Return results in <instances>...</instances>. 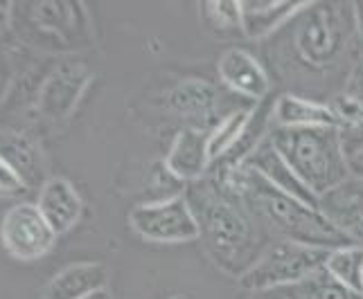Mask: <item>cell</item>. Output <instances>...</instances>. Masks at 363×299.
I'll list each match as a JSON object with an SVG mask.
<instances>
[{
  "label": "cell",
  "mask_w": 363,
  "mask_h": 299,
  "mask_svg": "<svg viewBox=\"0 0 363 299\" xmlns=\"http://www.w3.org/2000/svg\"><path fill=\"white\" fill-rule=\"evenodd\" d=\"M0 239L14 259L36 261L52 250L57 234L48 225L36 203H18L5 214L3 225H0Z\"/></svg>",
  "instance_id": "cell-7"
},
{
  "label": "cell",
  "mask_w": 363,
  "mask_h": 299,
  "mask_svg": "<svg viewBox=\"0 0 363 299\" xmlns=\"http://www.w3.org/2000/svg\"><path fill=\"white\" fill-rule=\"evenodd\" d=\"M328 252L330 250H318V247L291 241H271L259 259L240 279V283L242 288L259 295L294 288V286L307 281L323 270Z\"/></svg>",
  "instance_id": "cell-5"
},
{
  "label": "cell",
  "mask_w": 363,
  "mask_h": 299,
  "mask_svg": "<svg viewBox=\"0 0 363 299\" xmlns=\"http://www.w3.org/2000/svg\"><path fill=\"white\" fill-rule=\"evenodd\" d=\"M269 142L316 198L354 176L339 129H273Z\"/></svg>",
  "instance_id": "cell-4"
},
{
  "label": "cell",
  "mask_w": 363,
  "mask_h": 299,
  "mask_svg": "<svg viewBox=\"0 0 363 299\" xmlns=\"http://www.w3.org/2000/svg\"><path fill=\"white\" fill-rule=\"evenodd\" d=\"M217 74L233 95L248 102H264L271 93V77L264 66L242 47H228L217 61Z\"/></svg>",
  "instance_id": "cell-9"
},
{
  "label": "cell",
  "mask_w": 363,
  "mask_h": 299,
  "mask_svg": "<svg viewBox=\"0 0 363 299\" xmlns=\"http://www.w3.org/2000/svg\"><path fill=\"white\" fill-rule=\"evenodd\" d=\"M84 299H113V297H111L108 288H102V291H97V293L89 295V297H84Z\"/></svg>",
  "instance_id": "cell-27"
},
{
  "label": "cell",
  "mask_w": 363,
  "mask_h": 299,
  "mask_svg": "<svg viewBox=\"0 0 363 299\" xmlns=\"http://www.w3.org/2000/svg\"><path fill=\"white\" fill-rule=\"evenodd\" d=\"M185 196L199 223V241L210 261L228 277L242 279L271 243V236L219 178L192 182Z\"/></svg>",
  "instance_id": "cell-1"
},
{
  "label": "cell",
  "mask_w": 363,
  "mask_h": 299,
  "mask_svg": "<svg viewBox=\"0 0 363 299\" xmlns=\"http://www.w3.org/2000/svg\"><path fill=\"white\" fill-rule=\"evenodd\" d=\"M296 64L309 72H330L359 41L354 3H307L286 25Z\"/></svg>",
  "instance_id": "cell-3"
},
{
  "label": "cell",
  "mask_w": 363,
  "mask_h": 299,
  "mask_svg": "<svg viewBox=\"0 0 363 299\" xmlns=\"http://www.w3.org/2000/svg\"><path fill=\"white\" fill-rule=\"evenodd\" d=\"M36 207L48 221V225L55 230L57 236L70 232L79 223L84 214V201L74 184L66 178H48L41 184Z\"/></svg>",
  "instance_id": "cell-12"
},
{
  "label": "cell",
  "mask_w": 363,
  "mask_h": 299,
  "mask_svg": "<svg viewBox=\"0 0 363 299\" xmlns=\"http://www.w3.org/2000/svg\"><path fill=\"white\" fill-rule=\"evenodd\" d=\"M217 178L233 196L240 198L273 241H291L318 250L350 245L318 207L275 189L246 165L221 169Z\"/></svg>",
  "instance_id": "cell-2"
},
{
  "label": "cell",
  "mask_w": 363,
  "mask_h": 299,
  "mask_svg": "<svg viewBox=\"0 0 363 299\" xmlns=\"http://www.w3.org/2000/svg\"><path fill=\"white\" fill-rule=\"evenodd\" d=\"M7 14H9V3H0V28H5Z\"/></svg>",
  "instance_id": "cell-26"
},
{
  "label": "cell",
  "mask_w": 363,
  "mask_h": 299,
  "mask_svg": "<svg viewBox=\"0 0 363 299\" xmlns=\"http://www.w3.org/2000/svg\"><path fill=\"white\" fill-rule=\"evenodd\" d=\"M350 167H352L354 176L363 180V148H361L359 153H354L352 158H350Z\"/></svg>",
  "instance_id": "cell-25"
},
{
  "label": "cell",
  "mask_w": 363,
  "mask_h": 299,
  "mask_svg": "<svg viewBox=\"0 0 363 299\" xmlns=\"http://www.w3.org/2000/svg\"><path fill=\"white\" fill-rule=\"evenodd\" d=\"M28 189V182L21 178V173L0 158V196H18Z\"/></svg>",
  "instance_id": "cell-22"
},
{
  "label": "cell",
  "mask_w": 363,
  "mask_h": 299,
  "mask_svg": "<svg viewBox=\"0 0 363 299\" xmlns=\"http://www.w3.org/2000/svg\"><path fill=\"white\" fill-rule=\"evenodd\" d=\"M318 209L350 243L363 247V180L352 176L318 198Z\"/></svg>",
  "instance_id": "cell-10"
},
{
  "label": "cell",
  "mask_w": 363,
  "mask_h": 299,
  "mask_svg": "<svg viewBox=\"0 0 363 299\" xmlns=\"http://www.w3.org/2000/svg\"><path fill=\"white\" fill-rule=\"evenodd\" d=\"M131 230L149 243L199 241V223L185 194L145 203L131 209Z\"/></svg>",
  "instance_id": "cell-6"
},
{
  "label": "cell",
  "mask_w": 363,
  "mask_h": 299,
  "mask_svg": "<svg viewBox=\"0 0 363 299\" xmlns=\"http://www.w3.org/2000/svg\"><path fill=\"white\" fill-rule=\"evenodd\" d=\"M253 108L255 106L233 110V113H228L208 133V153H210L212 165H219V162L237 146V142L242 140V135L250 122V115H253Z\"/></svg>",
  "instance_id": "cell-17"
},
{
  "label": "cell",
  "mask_w": 363,
  "mask_h": 299,
  "mask_svg": "<svg viewBox=\"0 0 363 299\" xmlns=\"http://www.w3.org/2000/svg\"><path fill=\"white\" fill-rule=\"evenodd\" d=\"M172 299H185V297H172Z\"/></svg>",
  "instance_id": "cell-28"
},
{
  "label": "cell",
  "mask_w": 363,
  "mask_h": 299,
  "mask_svg": "<svg viewBox=\"0 0 363 299\" xmlns=\"http://www.w3.org/2000/svg\"><path fill=\"white\" fill-rule=\"evenodd\" d=\"M259 299H298V295L291 288H284V291H271V293H262Z\"/></svg>",
  "instance_id": "cell-24"
},
{
  "label": "cell",
  "mask_w": 363,
  "mask_h": 299,
  "mask_svg": "<svg viewBox=\"0 0 363 299\" xmlns=\"http://www.w3.org/2000/svg\"><path fill=\"white\" fill-rule=\"evenodd\" d=\"M273 129H339L330 104L284 93L271 104Z\"/></svg>",
  "instance_id": "cell-13"
},
{
  "label": "cell",
  "mask_w": 363,
  "mask_h": 299,
  "mask_svg": "<svg viewBox=\"0 0 363 299\" xmlns=\"http://www.w3.org/2000/svg\"><path fill=\"white\" fill-rule=\"evenodd\" d=\"M291 291L298 295V299H363L361 293L347 288L341 281H336L325 270L316 272L307 281L294 286Z\"/></svg>",
  "instance_id": "cell-21"
},
{
  "label": "cell",
  "mask_w": 363,
  "mask_h": 299,
  "mask_svg": "<svg viewBox=\"0 0 363 299\" xmlns=\"http://www.w3.org/2000/svg\"><path fill=\"white\" fill-rule=\"evenodd\" d=\"M323 270L341 281L347 288L363 295V247L359 245H341L334 247L325 257Z\"/></svg>",
  "instance_id": "cell-18"
},
{
  "label": "cell",
  "mask_w": 363,
  "mask_h": 299,
  "mask_svg": "<svg viewBox=\"0 0 363 299\" xmlns=\"http://www.w3.org/2000/svg\"><path fill=\"white\" fill-rule=\"evenodd\" d=\"M343 95L352 97L354 102H359L363 106V43H361V49L354 59L352 68H350V74L345 79V90Z\"/></svg>",
  "instance_id": "cell-23"
},
{
  "label": "cell",
  "mask_w": 363,
  "mask_h": 299,
  "mask_svg": "<svg viewBox=\"0 0 363 299\" xmlns=\"http://www.w3.org/2000/svg\"><path fill=\"white\" fill-rule=\"evenodd\" d=\"M165 169L181 182H199L206 178L212 167L208 153V131L185 127L172 140L169 153L165 158Z\"/></svg>",
  "instance_id": "cell-11"
},
{
  "label": "cell",
  "mask_w": 363,
  "mask_h": 299,
  "mask_svg": "<svg viewBox=\"0 0 363 299\" xmlns=\"http://www.w3.org/2000/svg\"><path fill=\"white\" fill-rule=\"evenodd\" d=\"M307 3L303 0H242V30L253 41L284 30Z\"/></svg>",
  "instance_id": "cell-14"
},
{
  "label": "cell",
  "mask_w": 363,
  "mask_h": 299,
  "mask_svg": "<svg viewBox=\"0 0 363 299\" xmlns=\"http://www.w3.org/2000/svg\"><path fill=\"white\" fill-rule=\"evenodd\" d=\"M0 158L9 162L21 173V178L28 182V187L32 184V178L39 173L34 146L30 142H25L23 138H16V135L0 133Z\"/></svg>",
  "instance_id": "cell-20"
},
{
  "label": "cell",
  "mask_w": 363,
  "mask_h": 299,
  "mask_svg": "<svg viewBox=\"0 0 363 299\" xmlns=\"http://www.w3.org/2000/svg\"><path fill=\"white\" fill-rule=\"evenodd\" d=\"M108 268L104 264H72L57 272L43 291V299H84L106 288Z\"/></svg>",
  "instance_id": "cell-16"
},
{
  "label": "cell",
  "mask_w": 363,
  "mask_h": 299,
  "mask_svg": "<svg viewBox=\"0 0 363 299\" xmlns=\"http://www.w3.org/2000/svg\"><path fill=\"white\" fill-rule=\"evenodd\" d=\"M244 165L248 169H253L255 173H259L262 178L275 187V189L289 194V196L298 198V201H303L307 205L318 207V198L311 194L309 187L291 171V167L286 165V162L282 160V156L273 148L269 138L246 158Z\"/></svg>",
  "instance_id": "cell-15"
},
{
  "label": "cell",
  "mask_w": 363,
  "mask_h": 299,
  "mask_svg": "<svg viewBox=\"0 0 363 299\" xmlns=\"http://www.w3.org/2000/svg\"><path fill=\"white\" fill-rule=\"evenodd\" d=\"M199 14L206 30L215 36L244 34L242 30V7L235 0H208L199 7Z\"/></svg>",
  "instance_id": "cell-19"
},
{
  "label": "cell",
  "mask_w": 363,
  "mask_h": 299,
  "mask_svg": "<svg viewBox=\"0 0 363 299\" xmlns=\"http://www.w3.org/2000/svg\"><path fill=\"white\" fill-rule=\"evenodd\" d=\"M167 106L174 110V115L187 122V127L208 133L228 113L237 110L228 108L226 93H221L215 83L196 77H187L174 86L167 93Z\"/></svg>",
  "instance_id": "cell-8"
}]
</instances>
